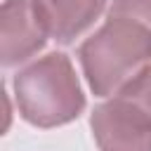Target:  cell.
<instances>
[{
    "label": "cell",
    "mask_w": 151,
    "mask_h": 151,
    "mask_svg": "<svg viewBox=\"0 0 151 151\" xmlns=\"http://www.w3.org/2000/svg\"><path fill=\"white\" fill-rule=\"evenodd\" d=\"M90 90L97 97L118 94L151 61V28L144 24L109 14L104 26L78 50Z\"/></svg>",
    "instance_id": "6da1fadb"
},
{
    "label": "cell",
    "mask_w": 151,
    "mask_h": 151,
    "mask_svg": "<svg viewBox=\"0 0 151 151\" xmlns=\"http://www.w3.org/2000/svg\"><path fill=\"white\" fill-rule=\"evenodd\" d=\"M14 99L21 118L35 127H57L76 120L85 94L64 52H50L14 76Z\"/></svg>",
    "instance_id": "7a4b0ae2"
},
{
    "label": "cell",
    "mask_w": 151,
    "mask_h": 151,
    "mask_svg": "<svg viewBox=\"0 0 151 151\" xmlns=\"http://www.w3.org/2000/svg\"><path fill=\"white\" fill-rule=\"evenodd\" d=\"M90 127L99 151H151V118L120 94L92 111Z\"/></svg>",
    "instance_id": "3957f363"
},
{
    "label": "cell",
    "mask_w": 151,
    "mask_h": 151,
    "mask_svg": "<svg viewBox=\"0 0 151 151\" xmlns=\"http://www.w3.org/2000/svg\"><path fill=\"white\" fill-rule=\"evenodd\" d=\"M0 57L2 66H14L45 47V31L38 24L28 0H5L0 12Z\"/></svg>",
    "instance_id": "277c9868"
},
{
    "label": "cell",
    "mask_w": 151,
    "mask_h": 151,
    "mask_svg": "<svg viewBox=\"0 0 151 151\" xmlns=\"http://www.w3.org/2000/svg\"><path fill=\"white\" fill-rule=\"evenodd\" d=\"M31 7L45 35L66 45L99 19L106 0H31Z\"/></svg>",
    "instance_id": "5b68a950"
},
{
    "label": "cell",
    "mask_w": 151,
    "mask_h": 151,
    "mask_svg": "<svg viewBox=\"0 0 151 151\" xmlns=\"http://www.w3.org/2000/svg\"><path fill=\"white\" fill-rule=\"evenodd\" d=\"M118 94L125 97L127 101L137 104V106L151 118V64L144 66V68H142V71H139Z\"/></svg>",
    "instance_id": "8992f818"
},
{
    "label": "cell",
    "mask_w": 151,
    "mask_h": 151,
    "mask_svg": "<svg viewBox=\"0 0 151 151\" xmlns=\"http://www.w3.org/2000/svg\"><path fill=\"white\" fill-rule=\"evenodd\" d=\"M109 14H120L151 28V0H113Z\"/></svg>",
    "instance_id": "52a82bcc"
}]
</instances>
